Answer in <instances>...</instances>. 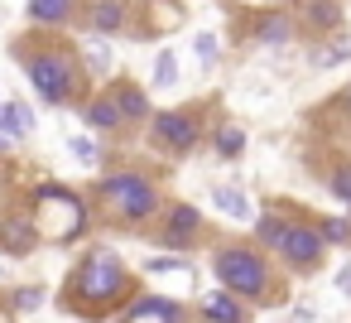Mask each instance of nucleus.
<instances>
[{"label": "nucleus", "instance_id": "nucleus-9", "mask_svg": "<svg viewBox=\"0 0 351 323\" xmlns=\"http://www.w3.org/2000/svg\"><path fill=\"white\" fill-rule=\"evenodd\" d=\"M197 232H202V212H197L193 203H173V208L164 212V227H159V246H169V251H193Z\"/></svg>", "mask_w": 351, "mask_h": 323}, {"label": "nucleus", "instance_id": "nucleus-19", "mask_svg": "<svg viewBox=\"0 0 351 323\" xmlns=\"http://www.w3.org/2000/svg\"><path fill=\"white\" fill-rule=\"evenodd\" d=\"M82 116H87V126H97V131H116V126H125L121 111H116V102H111V92L92 97V102L82 107Z\"/></svg>", "mask_w": 351, "mask_h": 323}, {"label": "nucleus", "instance_id": "nucleus-22", "mask_svg": "<svg viewBox=\"0 0 351 323\" xmlns=\"http://www.w3.org/2000/svg\"><path fill=\"white\" fill-rule=\"evenodd\" d=\"M212 203H217L226 217H236V222H245V217H250V203H245V193H241V188H217V193H212Z\"/></svg>", "mask_w": 351, "mask_h": 323}, {"label": "nucleus", "instance_id": "nucleus-30", "mask_svg": "<svg viewBox=\"0 0 351 323\" xmlns=\"http://www.w3.org/2000/svg\"><path fill=\"white\" fill-rule=\"evenodd\" d=\"M337 289H341V294H346V299H351V260H346V265H341V275H337Z\"/></svg>", "mask_w": 351, "mask_h": 323}, {"label": "nucleus", "instance_id": "nucleus-27", "mask_svg": "<svg viewBox=\"0 0 351 323\" xmlns=\"http://www.w3.org/2000/svg\"><path fill=\"white\" fill-rule=\"evenodd\" d=\"M10 304H15L20 313H29V309H39V304H44V289H34V285H29V289H15V299H10Z\"/></svg>", "mask_w": 351, "mask_h": 323}, {"label": "nucleus", "instance_id": "nucleus-14", "mask_svg": "<svg viewBox=\"0 0 351 323\" xmlns=\"http://www.w3.org/2000/svg\"><path fill=\"white\" fill-rule=\"evenodd\" d=\"M289 39H298V20H293V15L274 10V15H260V20H255V44L279 49V44H289Z\"/></svg>", "mask_w": 351, "mask_h": 323}, {"label": "nucleus", "instance_id": "nucleus-7", "mask_svg": "<svg viewBox=\"0 0 351 323\" xmlns=\"http://www.w3.org/2000/svg\"><path fill=\"white\" fill-rule=\"evenodd\" d=\"M322 251H327V241H322L317 222H289L279 256H284V260H289V265H293L298 275H313V265L322 260Z\"/></svg>", "mask_w": 351, "mask_h": 323}, {"label": "nucleus", "instance_id": "nucleus-3", "mask_svg": "<svg viewBox=\"0 0 351 323\" xmlns=\"http://www.w3.org/2000/svg\"><path fill=\"white\" fill-rule=\"evenodd\" d=\"M25 78H29V87L39 92V102H49V107H68V102H77L82 87H87L82 63H77L68 49H58V44H44L39 54H25Z\"/></svg>", "mask_w": 351, "mask_h": 323}, {"label": "nucleus", "instance_id": "nucleus-28", "mask_svg": "<svg viewBox=\"0 0 351 323\" xmlns=\"http://www.w3.org/2000/svg\"><path fill=\"white\" fill-rule=\"evenodd\" d=\"M332 193H337L341 203H351V164H341V169L332 174Z\"/></svg>", "mask_w": 351, "mask_h": 323}, {"label": "nucleus", "instance_id": "nucleus-16", "mask_svg": "<svg viewBox=\"0 0 351 323\" xmlns=\"http://www.w3.org/2000/svg\"><path fill=\"white\" fill-rule=\"evenodd\" d=\"M289 212L284 208H265L260 212V222H255V236H260V246H269V251H279L284 246V232H289Z\"/></svg>", "mask_w": 351, "mask_h": 323}, {"label": "nucleus", "instance_id": "nucleus-21", "mask_svg": "<svg viewBox=\"0 0 351 323\" xmlns=\"http://www.w3.org/2000/svg\"><path fill=\"white\" fill-rule=\"evenodd\" d=\"M212 150H217V159H236V155H245V131L241 126H217V135H212Z\"/></svg>", "mask_w": 351, "mask_h": 323}, {"label": "nucleus", "instance_id": "nucleus-4", "mask_svg": "<svg viewBox=\"0 0 351 323\" xmlns=\"http://www.w3.org/2000/svg\"><path fill=\"white\" fill-rule=\"evenodd\" d=\"M29 208H34L39 236H49V241H68V236L87 232V203L73 188H63V183H34Z\"/></svg>", "mask_w": 351, "mask_h": 323}, {"label": "nucleus", "instance_id": "nucleus-17", "mask_svg": "<svg viewBox=\"0 0 351 323\" xmlns=\"http://www.w3.org/2000/svg\"><path fill=\"white\" fill-rule=\"evenodd\" d=\"M34 131V111L25 102H0V135H10V140H25Z\"/></svg>", "mask_w": 351, "mask_h": 323}, {"label": "nucleus", "instance_id": "nucleus-32", "mask_svg": "<svg viewBox=\"0 0 351 323\" xmlns=\"http://www.w3.org/2000/svg\"><path fill=\"white\" fill-rule=\"evenodd\" d=\"M341 102H346V107H351V87H346V92H341Z\"/></svg>", "mask_w": 351, "mask_h": 323}, {"label": "nucleus", "instance_id": "nucleus-8", "mask_svg": "<svg viewBox=\"0 0 351 323\" xmlns=\"http://www.w3.org/2000/svg\"><path fill=\"white\" fill-rule=\"evenodd\" d=\"M116 323H188V309L169 294H140L116 313Z\"/></svg>", "mask_w": 351, "mask_h": 323}, {"label": "nucleus", "instance_id": "nucleus-24", "mask_svg": "<svg viewBox=\"0 0 351 323\" xmlns=\"http://www.w3.org/2000/svg\"><path fill=\"white\" fill-rule=\"evenodd\" d=\"M173 82H178V54L159 49V58H154V87H173Z\"/></svg>", "mask_w": 351, "mask_h": 323}, {"label": "nucleus", "instance_id": "nucleus-11", "mask_svg": "<svg viewBox=\"0 0 351 323\" xmlns=\"http://www.w3.org/2000/svg\"><path fill=\"white\" fill-rule=\"evenodd\" d=\"M341 25V0H298V30L332 34Z\"/></svg>", "mask_w": 351, "mask_h": 323}, {"label": "nucleus", "instance_id": "nucleus-18", "mask_svg": "<svg viewBox=\"0 0 351 323\" xmlns=\"http://www.w3.org/2000/svg\"><path fill=\"white\" fill-rule=\"evenodd\" d=\"M77 10V0H29V20L34 25H68Z\"/></svg>", "mask_w": 351, "mask_h": 323}, {"label": "nucleus", "instance_id": "nucleus-5", "mask_svg": "<svg viewBox=\"0 0 351 323\" xmlns=\"http://www.w3.org/2000/svg\"><path fill=\"white\" fill-rule=\"evenodd\" d=\"M217 280L221 289L241 299H265L269 294V260L255 246H221L217 251Z\"/></svg>", "mask_w": 351, "mask_h": 323}, {"label": "nucleus", "instance_id": "nucleus-36", "mask_svg": "<svg viewBox=\"0 0 351 323\" xmlns=\"http://www.w3.org/2000/svg\"><path fill=\"white\" fill-rule=\"evenodd\" d=\"M346 208H351V203H346Z\"/></svg>", "mask_w": 351, "mask_h": 323}, {"label": "nucleus", "instance_id": "nucleus-33", "mask_svg": "<svg viewBox=\"0 0 351 323\" xmlns=\"http://www.w3.org/2000/svg\"><path fill=\"white\" fill-rule=\"evenodd\" d=\"M0 140H5V135H0Z\"/></svg>", "mask_w": 351, "mask_h": 323}, {"label": "nucleus", "instance_id": "nucleus-2", "mask_svg": "<svg viewBox=\"0 0 351 323\" xmlns=\"http://www.w3.org/2000/svg\"><path fill=\"white\" fill-rule=\"evenodd\" d=\"M97 203H101V212H106L111 222H130V227H140V222H149L154 212H164V193H159V183H154L149 174H140V169L101 174V183H97Z\"/></svg>", "mask_w": 351, "mask_h": 323}, {"label": "nucleus", "instance_id": "nucleus-1", "mask_svg": "<svg viewBox=\"0 0 351 323\" xmlns=\"http://www.w3.org/2000/svg\"><path fill=\"white\" fill-rule=\"evenodd\" d=\"M130 294V270L111 246H92L63 285V304L82 318H106Z\"/></svg>", "mask_w": 351, "mask_h": 323}, {"label": "nucleus", "instance_id": "nucleus-29", "mask_svg": "<svg viewBox=\"0 0 351 323\" xmlns=\"http://www.w3.org/2000/svg\"><path fill=\"white\" fill-rule=\"evenodd\" d=\"M197 58L202 63H217V34H197Z\"/></svg>", "mask_w": 351, "mask_h": 323}, {"label": "nucleus", "instance_id": "nucleus-26", "mask_svg": "<svg viewBox=\"0 0 351 323\" xmlns=\"http://www.w3.org/2000/svg\"><path fill=\"white\" fill-rule=\"evenodd\" d=\"M73 155H77L82 164H97V159H101V150H97V140H87V135H73Z\"/></svg>", "mask_w": 351, "mask_h": 323}, {"label": "nucleus", "instance_id": "nucleus-34", "mask_svg": "<svg viewBox=\"0 0 351 323\" xmlns=\"http://www.w3.org/2000/svg\"><path fill=\"white\" fill-rule=\"evenodd\" d=\"M0 323H5V318H0Z\"/></svg>", "mask_w": 351, "mask_h": 323}, {"label": "nucleus", "instance_id": "nucleus-6", "mask_svg": "<svg viewBox=\"0 0 351 323\" xmlns=\"http://www.w3.org/2000/svg\"><path fill=\"white\" fill-rule=\"evenodd\" d=\"M197 140H202V116L193 107H169V111H154L149 116V145L164 150L169 159L193 155Z\"/></svg>", "mask_w": 351, "mask_h": 323}, {"label": "nucleus", "instance_id": "nucleus-15", "mask_svg": "<svg viewBox=\"0 0 351 323\" xmlns=\"http://www.w3.org/2000/svg\"><path fill=\"white\" fill-rule=\"evenodd\" d=\"M87 20H92L97 34H121L125 20H130V10H125V0H97V5L87 10Z\"/></svg>", "mask_w": 351, "mask_h": 323}, {"label": "nucleus", "instance_id": "nucleus-31", "mask_svg": "<svg viewBox=\"0 0 351 323\" xmlns=\"http://www.w3.org/2000/svg\"><path fill=\"white\" fill-rule=\"evenodd\" d=\"M87 58H92V68H97V73H106V49H92Z\"/></svg>", "mask_w": 351, "mask_h": 323}, {"label": "nucleus", "instance_id": "nucleus-25", "mask_svg": "<svg viewBox=\"0 0 351 323\" xmlns=\"http://www.w3.org/2000/svg\"><path fill=\"white\" fill-rule=\"evenodd\" d=\"M145 270H149V275H178V270H193V265H188L183 256H149Z\"/></svg>", "mask_w": 351, "mask_h": 323}, {"label": "nucleus", "instance_id": "nucleus-20", "mask_svg": "<svg viewBox=\"0 0 351 323\" xmlns=\"http://www.w3.org/2000/svg\"><path fill=\"white\" fill-rule=\"evenodd\" d=\"M346 58H351V34H332V44H322V49L308 54L313 68H337V63H346Z\"/></svg>", "mask_w": 351, "mask_h": 323}, {"label": "nucleus", "instance_id": "nucleus-10", "mask_svg": "<svg viewBox=\"0 0 351 323\" xmlns=\"http://www.w3.org/2000/svg\"><path fill=\"white\" fill-rule=\"evenodd\" d=\"M34 246H39L34 212H10V217H0V251H5V256H29Z\"/></svg>", "mask_w": 351, "mask_h": 323}, {"label": "nucleus", "instance_id": "nucleus-12", "mask_svg": "<svg viewBox=\"0 0 351 323\" xmlns=\"http://www.w3.org/2000/svg\"><path fill=\"white\" fill-rule=\"evenodd\" d=\"M106 92H111V102H116V111H121V121H125V126L149 121V97H145L135 82H111Z\"/></svg>", "mask_w": 351, "mask_h": 323}, {"label": "nucleus", "instance_id": "nucleus-13", "mask_svg": "<svg viewBox=\"0 0 351 323\" xmlns=\"http://www.w3.org/2000/svg\"><path fill=\"white\" fill-rule=\"evenodd\" d=\"M202 318H207V323H245V318H250V309L241 304V294L217 289V294H207V299H202Z\"/></svg>", "mask_w": 351, "mask_h": 323}, {"label": "nucleus", "instance_id": "nucleus-23", "mask_svg": "<svg viewBox=\"0 0 351 323\" xmlns=\"http://www.w3.org/2000/svg\"><path fill=\"white\" fill-rule=\"evenodd\" d=\"M317 232H322L327 246H351V217H322Z\"/></svg>", "mask_w": 351, "mask_h": 323}, {"label": "nucleus", "instance_id": "nucleus-35", "mask_svg": "<svg viewBox=\"0 0 351 323\" xmlns=\"http://www.w3.org/2000/svg\"><path fill=\"white\" fill-rule=\"evenodd\" d=\"M202 323H207V318H202Z\"/></svg>", "mask_w": 351, "mask_h": 323}]
</instances>
